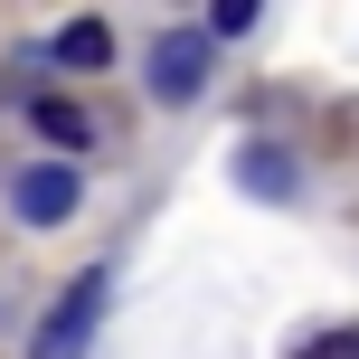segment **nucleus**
<instances>
[{
    "label": "nucleus",
    "mask_w": 359,
    "mask_h": 359,
    "mask_svg": "<svg viewBox=\"0 0 359 359\" xmlns=\"http://www.w3.org/2000/svg\"><path fill=\"white\" fill-rule=\"evenodd\" d=\"M57 57H67V67H104V57H114L104 19H76V29H57Z\"/></svg>",
    "instance_id": "5"
},
{
    "label": "nucleus",
    "mask_w": 359,
    "mask_h": 359,
    "mask_svg": "<svg viewBox=\"0 0 359 359\" xmlns=\"http://www.w3.org/2000/svg\"><path fill=\"white\" fill-rule=\"evenodd\" d=\"M303 359H359V331H322V341H303Z\"/></svg>",
    "instance_id": "6"
},
{
    "label": "nucleus",
    "mask_w": 359,
    "mask_h": 359,
    "mask_svg": "<svg viewBox=\"0 0 359 359\" xmlns=\"http://www.w3.org/2000/svg\"><path fill=\"white\" fill-rule=\"evenodd\" d=\"M19 217H29V227H57V217H76V170L67 161H38V170H19Z\"/></svg>",
    "instance_id": "3"
},
{
    "label": "nucleus",
    "mask_w": 359,
    "mask_h": 359,
    "mask_svg": "<svg viewBox=\"0 0 359 359\" xmlns=\"http://www.w3.org/2000/svg\"><path fill=\"white\" fill-rule=\"evenodd\" d=\"M198 86H208V29H161V48H151V95H161V104H189Z\"/></svg>",
    "instance_id": "2"
},
{
    "label": "nucleus",
    "mask_w": 359,
    "mask_h": 359,
    "mask_svg": "<svg viewBox=\"0 0 359 359\" xmlns=\"http://www.w3.org/2000/svg\"><path fill=\"white\" fill-rule=\"evenodd\" d=\"M95 322H104V274H76L67 293H57V312L38 322V341H29V359H86V341H95Z\"/></svg>",
    "instance_id": "1"
},
{
    "label": "nucleus",
    "mask_w": 359,
    "mask_h": 359,
    "mask_svg": "<svg viewBox=\"0 0 359 359\" xmlns=\"http://www.w3.org/2000/svg\"><path fill=\"white\" fill-rule=\"evenodd\" d=\"M29 123L48 133L57 151H86V142H95V123H86V114H76V104H57V95H38V104H29Z\"/></svg>",
    "instance_id": "4"
}]
</instances>
